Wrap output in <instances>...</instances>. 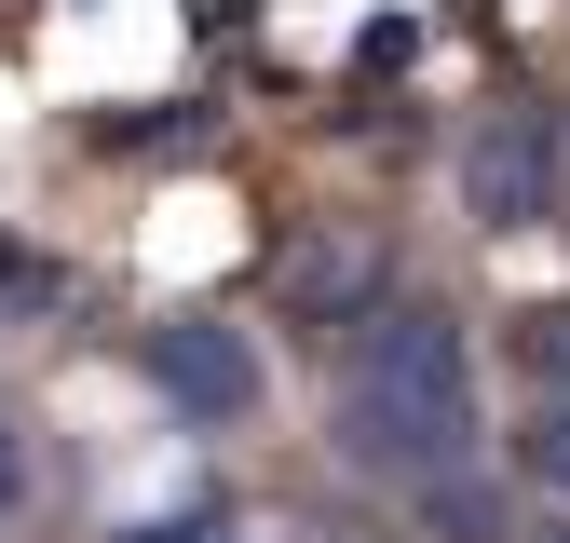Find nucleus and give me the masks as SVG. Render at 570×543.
<instances>
[{
    "label": "nucleus",
    "mask_w": 570,
    "mask_h": 543,
    "mask_svg": "<svg viewBox=\"0 0 570 543\" xmlns=\"http://www.w3.org/2000/svg\"><path fill=\"white\" fill-rule=\"evenodd\" d=\"M136 367H150V394L177 407V422H245L258 407V339L218 326V313H164L150 339H136Z\"/></svg>",
    "instance_id": "f03ea898"
},
{
    "label": "nucleus",
    "mask_w": 570,
    "mask_h": 543,
    "mask_svg": "<svg viewBox=\"0 0 570 543\" xmlns=\"http://www.w3.org/2000/svg\"><path fill=\"white\" fill-rule=\"evenodd\" d=\"M14 503H28V435L0 422V516H14Z\"/></svg>",
    "instance_id": "6e6552de"
},
{
    "label": "nucleus",
    "mask_w": 570,
    "mask_h": 543,
    "mask_svg": "<svg viewBox=\"0 0 570 543\" xmlns=\"http://www.w3.org/2000/svg\"><path fill=\"white\" fill-rule=\"evenodd\" d=\"M462 204H475L489 231H543L557 218V122L503 96V109L462 136Z\"/></svg>",
    "instance_id": "7ed1b4c3"
},
{
    "label": "nucleus",
    "mask_w": 570,
    "mask_h": 543,
    "mask_svg": "<svg viewBox=\"0 0 570 543\" xmlns=\"http://www.w3.org/2000/svg\"><path fill=\"white\" fill-rule=\"evenodd\" d=\"M543 543H570V530H543Z\"/></svg>",
    "instance_id": "9d476101"
},
{
    "label": "nucleus",
    "mask_w": 570,
    "mask_h": 543,
    "mask_svg": "<svg viewBox=\"0 0 570 543\" xmlns=\"http://www.w3.org/2000/svg\"><path fill=\"white\" fill-rule=\"evenodd\" d=\"M340 448L394 475V490H435V475L475 462V354L435 299H381L367 339L340 367Z\"/></svg>",
    "instance_id": "f257e3e1"
},
{
    "label": "nucleus",
    "mask_w": 570,
    "mask_h": 543,
    "mask_svg": "<svg viewBox=\"0 0 570 543\" xmlns=\"http://www.w3.org/2000/svg\"><path fill=\"white\" fill-rule=\"evenodd\" d=\"M353 286H367V258H353V245H313L299 272H285V299H313V313H340Z\"/></svg>",
    "instance_id": "423d86ee"
},
{
    "label": "nucleus",
    "mask_w": 570,
    "mask_h": 543,
    "mask_svg": "<svg viewBox=\"0 0 570 543\" xmlns=\"http://www.w3.org/2000/svg\"><path fill=\"white\" fill-rule=\"evenodd\" d=\"M517 462L543 475V490H570V394H543L530 422H517Z\"/></svg>",
    "instance_id": "39448f33"
},
{
    "label": "nucleus",
    "mask_w": 570,
    "mask_h": 543,
    "mask_svg": "<svg viewBox=\"0 0 570 543\" xmlns=\"http://www.w3.org/2000/svg\"><path fill=\"white\" fill-rule=\"evenodd\" d=\"M0 299H55V272H28V258H0Z\"/></svg>",
    "instance_id": "1a4fd4ad"
},
{
    "label": "nucleus",
    "mask_w": 570,
    "mask_h": 543,
    "mask_svg": "<svg viewBox=\"0 0 570 543\" xmlns=\"http://www.w3.org/2000/svg\"><path fill=\"white\" fill-rule=\"evenodd\" d=\"M517 367H530L543 394H570V299H530V313H517Z\"/></svg>",
    "instance_id": "20e7f679"
},
{
    "label": "nucleus",
    "mask_w": 570,
    "mask_h": 543,
    "mask_svg": "<svg viewBox=\"0 0 570 543\" xmlns=\"http://www.w3.org/2000/svg\"><path fill=\"white\" fill-rule=\"evenodd\" d=\"M122 543H218V516H136Z\"/></svg>",
    "instance_id": "0eeeda50"
}]
</instances>
